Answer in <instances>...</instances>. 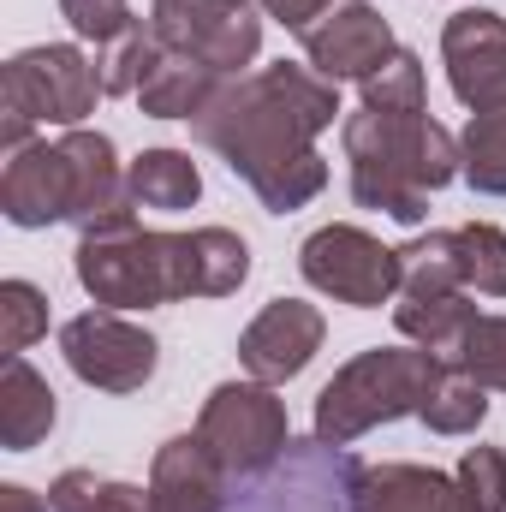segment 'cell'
Here are the masks:
<instances>
[{"label":"cell","mask_w":506,"mask_h":512,"mask_svg":"<svg viewBox=\"0 0 506 512\" xmlns=\"http://www.w3.org/2000/svg\"><path fill=\"white\" fill-rule=\"evenodd\" d=\"M227 471L221 459L203 447V435H173L161 453H155V471H149V512H221L227 501Z\"/></svg>","instance_id":"2e32d148"},{"label":"cell","mask_w":506,"mask_h":512,"mask_svg":"<svg viewBox=\"0 0 506 512\" xmlns=\"http://www.w3.org/2000/svg\"><path fill=\"white\" fill-rule=\"evenodd\" d=\"M322 334H328V322H322L316 304L274 298L251 328L239 334V364L251 370V382L280 387V382H292V376L310 370V358L322 352Z\"/></svg>","instance_id":"9a60e30c"},{"label":"cell","mask_w":506,"mask_h":512,"mask_svg":"<svg viewBox=\"0 0 506 512\" xmlns=\"http://www.w3.org/2000/svg\"><path fill=\"white\" fill-rule=\"evenodd\" d=\"M54 387L42 382L24 358H6V382H0V447L6 453H30L36 441H48L54 429Z\"/></svg>","instance_id":"d6986e66"},{"label":"cell","mask_w":506,"mask_h":512,"mask_svg":"<svg viewBox=\"0 0 506 512\" xmlns=\"http://www.w3.org/2000/svg\"><path fill=\"white\" fill-rule=\"evenodd\" d=\"M149 30L161 48L197 54L221 78H239V66H251L262 48V18L251 12V0H155Z\"/></svg>","instance_id":"30bf717a"},{"label":"cell","mask_w":506,"mask_h":512,"mask_svg":"<svg viewBox=\"0 0 506 512\" xmlns=\"http://www.w3.org/2000/svg\"><path fill=\"white\" fill-rule=\"evenodd\" d=\"M155 60H161V42H155V30H149V24L137 18V24H131L126 36H114L108 48H96V72H102V96H137Z\"/></svg>","instance_id":"cb8c5ba5"},{"label":"cell","mask_w":506,"mask_h":512,"mask_svg":"<svg viewBox=\"0 0 506 512\" xmlns=\"http://www.w3.org/2000/svg\"><path fill=\"white\" fill-rule=\"evenodd\" d=\"M126 191L137 209H191L203 197V173L185 149H143L126 167Z\"/></svg>","instance_id":"ffe728a7"},{"label":"cell","mask_w":506,"mask_h":512,"mask_svg":"<svg viewBox=\"0 0 506 512\" xmlns=\"http://www.w3.org/2000/svg\"><path fill=\"white\" fill-rule=\"evenodd\" d=\"M304 54L328 84H370L399 54V42H393V30H387V18L376 6L346 0V6H334L328 18H316L304 30Z\"/></svg>","instance_id":"5bb4252c"},{"label":"cell","mask_w":506,"mask_h":512,"mask_svg":"<svg viewBox=\"0 0 506 512\" xmlns=\"http://www.w3.org/2000/svg\"><path fill=\"white\" fill-rule=\"evenodd\" d=\"M298 274L328 292L334 304L352 310H381L387 298H399V251H387L364 227H322L304 239Z\"/></svg>","instance_id":"8fae6325"},{"label":"cell","mask_w":506,"mask_h":512,"mask_svg":"<svg viewBox=\"0 0 506 512\" xmlns=\"http://www.w3.org/2000/svg\"><path fill=\"white\" fill-rule=\"evenodd\" d=\"M364 512H459V477L429 465H364Z\"/></svg>","instance_id":"ac0fdd59"},{"label":"cell","mask_w":506,"mask_h":512,"mask_svg":"<svg viewBox=\"0 0 506 512\" xmlns=\"http://www.w3.org/2000/svg\"><path fill=\"white\" fill-rule=\"evenodd\" d=\"M262 12H268V18H280L286 30H298V36H304L316 18H328V12H334V0H262Z\"/></svg>","instance_id":"4dcf8cb0"},{"label":"cell","mask_w":506,"mask_h":512,"mask_svg":"<svg viewBox=\"0 0 506 512\" xmlns=\"http://www.w3.org/2000/svg\"><path fill=\"white\" fill-rule=\"evenodd\" d=\"M340 143L352 161V197L364 209L393 215L399 227H417L429 215V197L459 173V137L429 114L358 108L340 126Z\"/></svg>","instance_id":"277c9868"},{"label":"cell","mask_w":506,"mask_h":512,"mask_svg":"<svg viewBox=\"0 0 506 512\" xmlns=\"http://www.w3.org/2000/svg\"><path fill=\"white\" fill-rule=\"evenodd\" d=\"M447 358H435L429 346H376L358 352L334 382L316 393V441L328 447H352L358 435H370L393 417H417L429 387L441 376Z\"/></svg>","instance_id":"5b68a950"},{"label":"cell","mask_w":506,"mask_h":512,"mask_svg":"<svg viewBox=\"0 0 506 512\" xmlns=\"http://www.w3.org/2000/svg\"><path fill=\"white\" fill-rule=\"evenodd\" d=\"M453 256H459V280L477 298H506V233L489 221L453 227Z\"/></svg>","instance_id":"603a6c76"},{"label":"cell","mask_w":506,"mask_h":512,"mask_svg":"<svg viewBox=\"0 0 506 512\" xmlns=\"http://www.w3.org/2000/svg\"><path fill=\"white\" fill-rule=\"evenodd\" d=\"M221 512H364V459L328 441H292L268 471L227 483Z\"/></svg>","instance_id":"52a82bcc"},{"label":"cell","mask_w":506,"mask_h":512,"mask_svg":"<svg viewBox=\"0 0 506 512\" xmlns=\"http://www.w3.org/2000/svg\"><path fill=\"white\" fill-rule=\"evenodd\" d=\"M453 477H459V512H506V453L501 447H465Z\"/></svg>","instance_id":"4316f807"},{"label":"cell","mask_w":506,"mask_h":512,"mask_svg":"<svg viewBox=\"0 0 506 512\" xmlns=\"http://www.w3.org/2000/svg\"><path fill=\"white\" fill-rule=\"evenodd\" d=\"M0 512H60V507L42 501V495H30V489H18V483H6L0 489Z\"/></svg>","instance_id":"1f68e13d"},{"label":"cell","mask_w":506,"mask_h":512,"mask_svg":"<svg viewBox=\"0 0 506 512\" xmlns=\"http://www.w3.org/2000/svg\"><path fill=\"white\" fill-rule=\"evenodd\" d=\"M48 334V298L30 280H0V346L6 358H24V346H36Z\"/></svg>","instance_id":"484cf974"},{"label":"cell","mask_w":506,"mask_h":512,"mask_svg":"<svg viewBox=\"0 0 506 512\" xmlns=\"http://www.w3.org/2000/svg\"><path fill=\"white\" fill-rule=\"evenodd\" d=\"M477 316L483 310L471 304V292L459 280L453 233H423V239L399 245V304H393V322H399L405 340L429 346L435 358H453Z\"/></svg>","instance_id":"ba28073f"},{"label":"cell","mask_w":506,"mask_h":512,"mask_svg":"<svg viewBox=\"0 0 506 512\" xmlns=\"http://www.w3.org/2000/svg\"><path fill=\"white\" fill-rule=\"evenodd\" d=\"M340 114V84L316 66H262L251 78H227V90L191 120L197 143H209L274 215L304 209L328 185V161L316 137Z\"/></svg>","instance_id":"6da1fadb"},{"label":"cell","mask_w":506,"mask_h":512,"mask_svg":"<svg viewBox=\"0 0 506 512\" xmlns=\"http://www.w3.org/2000/svg\"><path fill=\"white\" fill-rule=\"evenodd\" d=\"M60 12H66V24H72L84 42H96V48H108L114 36H126L131 24H137L131 0H60Z\"/></svg>","instance_id":"f546056e"},{"label":"cell","mask_w":506,"mask_h":512,"mask_svg":"<svg viewBox=\"0 0 506 512\" xmlns=\"http://www.w3.org/2000/svg\"><path fill=\"white\" fill-rule=\"evenodd\" d=\"M60 352L72 364V376L96 393H137L155 376L161 346L149 328L126 322L120 310H84L60 328Z\"/></svg>","instance_id":"7c38bea8"},{"label":"cell","mask_w":506,"mask_h":512,"mask_svg":"<svg viewBox=\"0 0 506 512\" xmlns=\"http://www.w3.org/2000/svg\"><path fill=\"white\" fill-rule=\"evenodd\" d=\"M197 435H203V447L221 459V471H227L233 483L268 471V465L292 447V435H286V405L274 399L268 382H221L203 399Z\"/></svg>","instance_id":"9c48e42d"},{"label":"cell","mask_w":506,"mask_h":512,"mask_svg":"<svg viewBox=\"0 0 506 512\" xmlns=\"http://www.w3.org/2000/svg\"><path fill=\"white\" fill-rule=\"evenodd\" d=\"M221 90H227V78H221L215 66H203L197 54H173V48H161V60L149 66L137 102H143L149 120H197Z\"/></svg>","instance_id":"e0dca14e"},{"label":"cell","mask_w":506,"mask_h":512,"mask_svg":"<svg viewBox=\"0 0 506 512\" xmlns=\"http://www.w3.org/2000/svg\"><path fill=\"white\" fill-rule=\"evenodd\" d=\"M251 274V251L227 227L149 233L137 221L96 227L78 239V286L102 310H149L179 298H227Z\"/></svg>","instance_id":"7a4b0ae2"},{"label":"cell","mask_w":506,"mask_h":512,"mask_svg":"<svg viewBox=\"0 0 506 512\" xmlns=\"http://www.w3.org/2000/svg\"><path fill=\"white\" fill-rule=\"evenodd\" d=\"M0 209L12 227H54L72 221L78 233L96 227H120L137 221V203L126 191V173L114 161V143L102 131H66V137H42L6 155L0 173Z\"/></svg>","instance_id":"3957f363"},{"label":"cell","mask_w":506,"mask_h":512,"mask_svg":"<svg viewBox=\"0 0 506 512\" xmlns=\"http://www.w3.org/2000/svg\"><path fill=\"white\" fill-rule=\"evenodd\" d=\"M48 501L60 512H149V489H131L114 477H96V471H66Z\"/></svg>","instance_id":"d4e9b609"},{"label":"cell","mask_w":506,"mask_h":512,"mask_svg":"<svg viewBox=\"0 0 506 512\" xmlns=\"http://www.w3.org/2000/svg\"><path fill=\"white\" fill-rule=\"evenodd\" d=\"M364 108H376V114H423V66H417L411 48H399L364 84Z\"/></svg>","instance_id":"f1b7e54d"},{"label":"cell","mask_w":506,"mask_h":512,"mask_svg":"<svg viewBox=\"0 0 506 512\" xmlns=\"http://www.w3.org/2000/svg\"><path fill=\"white\" fill-rule=\"evenodd\" d=\"M417 417H423L435 435H477V429H483V417H489V387L477 382V376H465V370L447 358Z\"/></svg>","instance_id":"44dd1931"},{"label":"cell","mask_w":506,"mask_h":512,"mask_svg":"<svg viewBox=\"0 0 506 512\" xmlns=\"http://www.w3.org/2000/svg\"><path fill=\"white\" fill-rule=\"evenodd\" d=\"M453 364H459L465 376H477L483 387L506 393V316H477V322L465 328Z\"/></svg>","instance_id":"83f0119b"},{"label":"cell","mask_w":506,"mask_h":512,"mask_svg":"<svg viewBox=\"0 0 506 512\" xmlns=\"http://www.w3.org/2000/svg\"><path fill=\"white\" fill-rule=\"evenodd\" d=\"M102 96V72L78 42H42L6 60L0 72V143L6 155L36 143V126H66L78 131L96 114Z\"/></svg>","instance_id":"8992f818"},{"label":"cell","mask_w":506,"mask_h":512,"mask_svg":"<svg viewBox=\"0 0 506 512\" xmlns=\"http://www.w3.org/2000/svg\"><path fill=\"white\" fill-rule=\"evenodd\" d=\"M441 60L447 84L471 114L506 108V18L489 6H465L441 30Z\"/></svg>","instance_id":"4fadbf2b"},{"label":"cell","mask_w":506,"mask_h":512,"mask_svg":"<svg viewBox=\"0 0 506 512\" xmlns=\"http://www.w3.org/2000/svg\"><path fill=\"white\" fill-rule=\"evenodd\" d=\"M459 173L471 191L506 197V108L471 114V126L459 131Z\"/></svg>","instance_id":"7402d4cb"}]
</instances>
